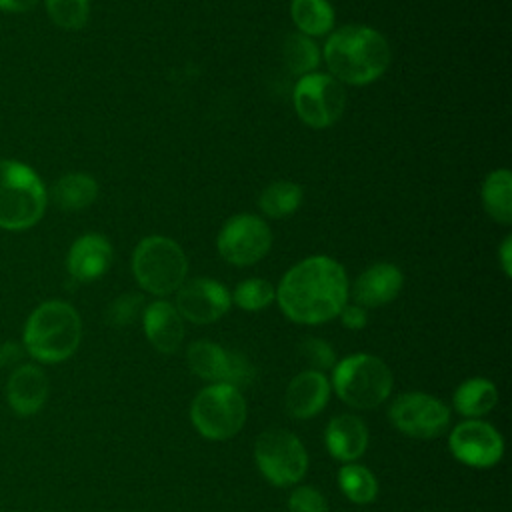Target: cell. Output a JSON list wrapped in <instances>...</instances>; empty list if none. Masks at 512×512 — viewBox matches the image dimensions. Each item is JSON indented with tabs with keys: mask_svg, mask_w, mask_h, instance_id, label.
I'll return each instance as SVG.
<instances>
[{
	"mask_svg": "<svg viewBox=\"0 0 512 512\" xmlns=\"http://www.w3.org/2000/svg\"><path fill=\"white\" fill-rule=\"evenodd\" d=\"M50 20L64 30H80L90 16L88 0H44Z\"/></svg>",
	"mask_w": 512,
	"mask_h": 512,
	"instance_id": "obj_29",
	"label": "cell"
},
{
	"mask_svg": "<svg viewBox=\"0 0 512 512\" xmlns=\"http://www.w3.org/2000/svg\"><path fill=\"white\" fill-rule=\"evenodd\" d=\"M38 0H0L2 12H28L36 6Z\"/></svg>",
	"mask_w": 512,
	"mask_h": 512,
	"instance_id": "obj_36",
	"label": "cell"
},
{
	"mask_svg": "<svg viewBox=\"0 0 512 512\" xmlns=\"http://www.w3.org/2000/svg\"><path fill=\"white\" fill-rule=\"evenodd\" d=\"M320 58H322V54H320V48L314 42V38H308L300 32L290 34L282 44L284 66L298 78L316 72Z\"/></svg>",
	"mask_w": 512,
	"mask_h": 512,
	"instance_id": "obj_26",
	"label": "cell"
},
{
	"mask_svg": "<svg viewBox=\"0 0 512 512\" xmlns=\"http://www.w3.org/2000/svg\"><path fill=\"white\" fill-rule=\"evenodd\" d=\"M392 424L412 438H436L450 424L448 406L424 392H406L390 406Z\"/></svg>",
	"mask_w": 512,
	"mask_h": 512,
	"instance_id": "obj_11",
	"label": "cell"
},
{
	"mask_svg": "<svg viewBox=\"0 0 512 512\" xmlns=\"http://www.w3.org/2000/svg\"><path fill=\"white\" fill-rule=\"evenodd\" d=\"M140 308H142V296L140 294H122L108 306L106 318L114 326H126L138 316Z\"/></svg>",
	"mask_w": 512,
	"mask_h": 512,
	"instance_id": "obj_31",
	"label": "cell"
},
{
	"mask_svg": "<svg viewBox=\"0 0 512 512\" xmlns=\"http://www.w3.org/2000/svg\"><path fill=\"white\" fill-rule=\"evenodd\" d=\"M48 192L40 176L18 160H0V228L26 230L44 214Z\"/></svg>",
	"mask_w": 512,
	"mask_h": 512,
	"instance_id": "obj_4",
	"label": "cell"
},
{
	"mask_svg": "<svg viewBox=\"0 0 512 512\" xmlns=\"http://www.w3.org/2000/svg\"><path fill=\"white\" fill-rule=\"evenodd\" d=\"M300 352L306 358V362L312 366V370H318V372L326 370V368H332L334 362H336L332 346L326 340H320V338H314V336L306 338L300 344Z\"/></svg>",
	"mask_w": 512,
	"mask_h": 512,
	"instance_id": "obj_30",
	"label": "cell"
},
{
	"mask_svg": "<svg viewBox=\"0 0 512 512\" xmlns=\"http://www.w3.org/2000/svg\"><path fill=\"white\" fill-rule=\"evenodd\" d=\"M132 272L144 292L168 296L186 282L188 260L176 240L152 234L136 244L132 254Z\"/></svg>",
	"mask_w": 512,
	"mask_h": 512,
	"instance_id": "obj_5",
	"label": "cell"
},
{
	"mask_svg": "<svg viewBox=\"0 0 512 512\" xmlns=\"http://www.w3.org/2000/svg\"><path fill=\"white\" fill-rule=\"evenodd\" d=\"M500 266L506 276H512V236H506L498 248Z\"/></svg>",
	"mask_w": 512,
	"mask_h": 512,
	"instance_id": "obj_35",
	"label": "cell"
},
{
	"mask_svg": "<svg viewBox=\"0 0 512 512\" xmlns=\"http://www.w3.org/2000/svg\"><path fill=\"white\" fill-rule=\"evenodd\" d=\"M340 490L356 504H368L378 494V482L374 474L360 464H346L338 472Z\"/></svg>",
	"mask_w": 512,
	"mask_h": 512,
	"instance_id": "obj_27",
	"label": "cell"
},
{
	"mask_svg": "<svg viewBox=\"0 0 512 512\" xmlns=\"http://www.w3.org/2000/svg\"><path fill=\"white\" fill-rule=\"evenodd\" d=\"M330 384L318 370H304L286 388V408L294 418H312L328 402Z\"/></svg>",
	"mask_w": 512,
	"mask_h": 512,
	"instance_id": "obj_19",
	"label": "cell"
},
{
	"mask_svg": "<svg viewBox=\"0 0 512 512\" xmlns=\"http://www.w3.org/2000/svg\"><path fill=\"white\" fill-rule=\"evenodd\" d=\"M300 204H302V188L292 180L270 182L258 198L260 212L272 220H282L292 216L300 208Z\"/></svg>",
	"mask_w": 512,
	"mask_h": 512,
	"instance_id": "obj_24",
	"label": "cell"
},
{
	"mask_svg": "<svg viewBox=\"0 0 512 512\" xmlns=\"http://www.w3.org/2000/svg\"><path fill=\"white\" fill-rule=\"evenodd\" d=\"M290 16L296 32L318 38L334 28V10L328 0H292Z\"/></svg>",
	"mask_w": 512,
	"mask_h": 512,
	"instance_id": "obj_23",
	"label": "cell"
},
{
	"mask_svg": "<svg viewBox=\"0 0 512 512\" xmlns=\"http://www.w3.org/2000/svg\"><path fill=\"white\" fill-rule=\"evenodd\" d=\"M48 398V376L40 366L22 364L12 370L6 384V400L18 416L36 414Z\"/></svg>",
	"mask_w": 512,
	"mask_h": 512,
	"instance_id": "obj_17",
	"label": "cell"
},
{
	"mask_svg": "<svg viewBox=\"0 0 512 512\" xmlns=\"http://www.w3.org/2000/svg\"><path fill=\"white\" fill-rule=\"evenodd\" d=\"M112 262V244L102 234L90 232L74 240L66 256L68 274L78 282L98 280Z\"/></svg>",
	"mask_w": 512,
	"mask_h": 512,
	"instance_id": "obj_16",
	"label": "cell"
},
{
	"mask_svg": "<svg viewBox=\"0 0 512 512\" xmlns=\"http://www.w3.org/2000/svg\"><path fill=\"white\" fill-rule=\"evenodd\" d=\"M186 360L196 376L214 384H232L238 388V384L250 382L254 374L250 362L244 356L228 352L208 340H198L190 344Z\"/></svg>",
	"mask_w": 512,
	"mask_h": 512,
	"instance_id": "obj_12",
	"label": "cell"
},
{
	"mask_svg": "<svg viewBox=\"0 0 512 512\" xmlns=\"http://www.w3.org/2000/svg\"><path fill=\"white\" fill-rule=\"evenodd\" d=\"M404 284V274L390 262H376L358 274L352 286L354 304L362 308H378L392 302Z\"/></svg>",
	"mask_w": 512,
	"mask_h": 512,
	"instance_id": "obj_15",
	"label": "cell"
},
{
	"mask_svg": "<svg viewBox=\"0 0 512 512\" xmlns=\"http://www.w3.org/2000/svg\"><path fill=\"white\" fill-rule=\"evenodd\" d=\"M450 450L466 466L490 468L502 458L504 442L498 430L488 422L466 420L452 430Z\"/></svg>",
	"mask_w": 512,
	"mask_h": 512,
	"instance_id": "obj_14",
	"label": "cell"
},
{
	"mask_svg": "<svg viewBox=\"0 0 512 512\" xmlns=\"http://www.w3.org/2000/svg\"><path fill=\"white\" fill-rule=\"evenodd\" d=\"M366 446L368 428L358 416L340 414L328 422L326 448L334 458L342 462H352L364 454Z\"/></svg>",
	"mask_w": 512,
	"mask_h": 512,
	"instance_id": "obj_20",
	"label": "cell"
},
{
	"mask_svg": "<svg viewBox=\"0 0 512 512\" xmlns=\"http://www.w3.org/2000/svg\"><path fill=\"white\" fill-rule=\"evenodd\" d=\"M82 338L76 308L64 300H48L32 310L24 324V350L38 362L56 364L70 358Z\"/></svg>",
	"mask_w": 512,
	"mask_h": 512,
	"instance_id": "obj_3",
	"label": "cell"
},
{
	"mask_svg": "<svg viewBox=\"0 0 512 512\" xmlns=\"http://www.w3.org/2000/svg\"><path fill=\"white\" fill-rule=\"evenodd\" d=\"M498 402L496 386L486 378H470L454 392V406L464 416L488 414Z\"/></svg>",
	"mask_w": 512,
	"mask_h": 512,
	"instance_id": "obj_25",
	"label": "cell"
},
{
	"mask_svg": "<svg viewBox=\"0 0 512 512\" xmlns=\"http://www.w3.org/2000/svg\"><path fill=\"white\" fill-rule=\"evenodd\" d=\"M322 56L330 76L340 84L366 86L388 70L392 50L378 30L364 24H346L328 36Z\"/></svg>",
	"mask_w": 512,
	"mask_h": 512,
	"instance_id": "obj_2",
	"label": "cell"
},
{
	"mask_svg": "<svg viewBox=\"0 0 512 512\" xmlns=\"http://www.w3.org/2000/svg\"><path fill=\"white\" fill-rule=\"evenodd\" d=\"M348 294L346 270L330 256H308L296 262L276 288L280 310L296 324H322L336 318L348 304Z\"/></svg>",
	"mask_w": 512,
	"mask_h": 512,
	"instance_id": "obj_1",
	"label": "cell"
},
{
	"mask_svg": "<svg viewBox=\"0 0 512 512\" xmlns=\"http://www.w3.org/2000/svg\"><path fill=\"white\" fill-rule=\"evenodd\" d=\"M288 510L290 512H328V502L312 486H300L296 488L288 498Z\"/></svg>",
	"mask_w": 512,
	"mask_h": 512,
	"instance_id": "obj_32",
	"label": "cell"
},
{
	"mask_svg": "<svg viewBox=\"0 0 512 512\" xmlns=\"http://www.w3.org/2000/svg\"><path fill=\"white\" fill-rule=\"evenodd\" d=\"M232 306V296L214 278H192L176 290V310L184 320L210 324L222 318Z\"/></svg>",
	"mask_w": 512,
	"mask_h": 512,
	"instance_id": "obj_13",
	"label": "cell"
},
{
	"mask_svg": "<svg viewBox=\"0 0 512 512\" xmlns=\"http://www.w3.org/2000/svg\"><path fill=\"white\" fill-rule=\"evenodd\" d=\"M230 296L238 308L246 312H258L272 304L276 298V288L264 278H246L234 288Z\"/></svg>",
	"mask_w": 512,
	"mask_h": 512,
	"instance_id": "obj_28",
	"label": "cell"
},
{
	"mask_svg": "<svg viewBox=\"0 0 512 512\" xmlns=\"http://www.w3.org/2000/svg\"><path fill=\"white\" fill-rule=\"evenodd\" d=\"M22 352H24V348L20 344H16V342H2L0 344V368L14 366L22 358Z\"/></svg>",
	"mask_w": 512,
	"mask_h": 512,
	"instance_id": "obj_34",
	"label": "cell"
},
{
	"mask_svg": "<svg viewBox=\"0 0 512 512\" xmlns=\"http://www.w3.org/2000/svg\"><path fill=\"white\" fill-rule=\"evenodd\" d=\"M50 194L60 210H84L94 204L98 196V184L92 176L84 172H70L56 180Z\"/></svg>",
	"mask_w": 512,
	"mask_h": 512,
	"instance_id": "obj_22",
	"label": "cell"
},
{
	"mask_svg": "<svg viewBox=\"0 0 512 512\" xmlns=\"http://www.w3.org/2000/svg\"><path fill=\"white\" fill-rule=\"evenodd\" d=\"M340 320L348 330H360L366 326L368 322V314L366 308L358 306V304H344V308L340 310Z\"/></svg>",
	"mask_w": 512,
	"mask_h": 512,
	"instance_id": "obj_33",
	"label": "cell"
},
{
	"mask_svg": "<svg viewBox=\"0 0 512 512\" xmlns=\"http://www.w3.org/2000/svg\"><path fill=\"white\" fill-rule=\"evenodd\" d=\"M144 334L150 344L164 354H172L184 340V318L176 306L166 300H154L144 308L142 314Z\"/></svg>",
	"mask_w": 512,
	"mask_h": 512,
	"instance_id": "obj_18",
	"label": "cell"
},
{
	"mask_svg": "<svg viewBox=\"0 0 512 512\" xmlns=\"http://www.w3.org/2000/svg\"><path fill=\"white\" fill-rule=\"evenodd\" d=\"M218 254L232 266H252L272 248V232L266 220L256 214L230 216L216 238Z\"/></svg>",
	"mask_w": 512,
	"mask_h": 512,
	"instance_id": "obj_10",
	"label": "cell"
},
{
	"mask_svg": "<svg viewBox=\"0 0 512 512\" xmlns=\"http://www.w3.org/2000/svg\"><path fill=\"white\" fill-rule=\"evenodd\" d=\"M294 110L310 128H328L336 124L346 108V90L330 74L312 72L300 76L294 86Z\"/></svg>",
	"mask_w": 512,
	"mask_h": 512,
	"instance_id": "obj_8",
	"label": "cell"
},
{
	"mask_svg": "<svg viewBox=\"0 0 512 512\" xmlns=\"http://www.w3.org/2000/svg\"><path fill=\"white\" fill-rule=\"evenodd\" d=\"M190 418L204 438L228 440L244 426L246 402L236 386L212 384L194 398Z\"/></svg>",
	"mask_w": 512,
	"mask_h": 512,
	"instance_id": "obj_7",
	"label": "cell"
},
{
	"mask_svg": "<svg viewBox=\"0 0 512 512\" xmlns=\"http://www.w3.org/2000/svg\"><path fill=\"white\" fill-rule=\"evenodd\" d=\"M482 206L486 214L508 226L512 222V174L508 168L492 170L482 182Z\"/></svg>",
	"mask_w": 512,
	"mask_h": 512,
	"instance_id": "obj_21",
	"label": "cell"
},
{
	"mask_svg": "<svg viewBox=\"0 0 512 512\" xmlns=\"http://www.w3.org/2000/svg\"><path fill=\"white\" fill-rule=\"evenodd\" d=\"M254 458L260 472L276 486L296 484L308 468L302 442L288 430H266L256 438Z\"/></svg>",
	"mask_w": 512,
	"mask_h": 512,
	"instance_id": "obj_9",
	"label": "cell"
},
{
	"mask_svg": "<svg viewBox=\"0 0 512 512\" xmlns=\"http://www.w3.org/2000/svg\"><path fill=\"white\" fill-rule=\"evenodd\" d=\"M332 384L340 400L352 408H374L392 392V372L372 354H354L340 360L332 374Z\"/></svg>",
	"mask_w": 512,
	"mask_h": 512,
	"instance_id": "obj_6",
	"label": "cell"
}]
</instances>
